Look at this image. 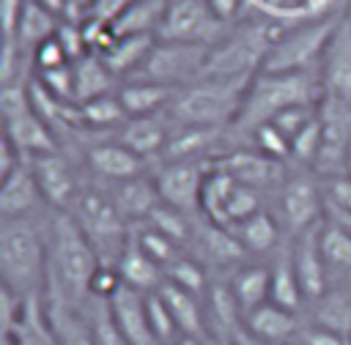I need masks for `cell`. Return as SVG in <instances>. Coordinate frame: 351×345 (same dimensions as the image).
I'll return each mask as SVG.
<instances>
[{"instance_id": "10", "label": "cell", "mask_w": 351, "mask_h": 345, "mask_svg": "<svg viewBox=\"0 0 351 345\" xmlns=\"http://www.w3.org/2000/svg\"><path fill=\"white\" fill-rule=\"evenodd\" d=\"M225 30L228 27L214 16L206 0H167L156 38L214 47Z\"/></svg>"}, {"instance_id": "44", "label": "cell", "mask_w": 351, "mask_h": 345, "mask_svg": "<svg viewBox=\"0 0 351 345\" xmlns=\"http://www.w3.org/2000/svg\"><path fill=\"white\" fill-rule=\"evenodd\" d=\"M318 104H321V101H315V104H293V107L282 110L271 123H274L288 140H293L310 120H315V115H318Z\"/></svg>"}, {"instance_id": "14", "label": "cell", "mask_w": 351, "mask_h": 345, "mask_svg": "<svg viewBox=\"0 0 351 345\" xmlns=\"http://www.w3.org/2000/svg\"><path fill=\"white\" fill-rule=\"evenodd\" d=\"M321 225H315V227H310V230L288 238L293 271L299 277V285H302V293H304L307 307L315 304L329 290L326 263H324V252H321Z\"/></svg>"}, {"instance_id": "35", "label": "cell", "mask_w": 351, "mask_h": 345, "mask_svg": "<svg viewBox=\"0 0 351 345\" xmlns=\"http://www.w3.org/2000/svg\"><path fill=\"white\" fill-rule=\"evenodd\" d=\"M167 0H132L110 25L115 36H134V33H159Z\"/></svg>"}, {"instance_id": "50", "label": "cell", "mask_w": 351, "mask_h": 345, "mask_svg": "<svg viewBox=\"0 0 351 345\" xmlns=\"http://www.w3.org/2000/svg\"><path fill=\"white\" fill-rule=\"evenodd\" d=\"M326 216H329L332 222H337V225L351 235V214H346V211H337V208H329V205H326Z\"/></svg>"}, {"instance_id": "3", "label": "cell", "mask_w": 351, "mask_h": 345, "mask_svg": "<svg viewBox=\"0 0 351 345\" xmlns=\"http://www.w3.org/2000/svg\"><path fill=\"white\" fill-rule=\"evenodd\" d=\"M49 282L47 290L66 301L85 307L90 301V282L101 266L96 249L69 211H49Z\"/></svg>"}, {"instance_id": "27", "label": "cell", "mask_w": 351, "mask_h": 345, "mask_svg": "<svg viewBox=\"0 0 351 345\" xmlns=\"http://www.w3.org/2000/svg\"><path fill=\"white\" fill-rule=\"evenodd\" d=\"M173 96H176V88L148 82V79H132L118 88V101L129 118H148V115L167 112Z\"/></svg>"}, {"instance_id": "31", "label": "cell", "mask_w": 351, "mask_h": 345, "mask_svg": "<svg viewBox=\"0 0 351 345\" xmlns=\"http://www.w3.org/2000/svg\"><path fill=\"white\" fill-rule=\"evenodd\" d=\"M230 230L236 233V238L241 241V246L247 249V255H269V252H277L280 249V235H282L280 230H282V225L266 208H261L258 214H252L250 219L239 222Z\"/></svg>"}, {"instance_id": "16", "label": "cell", "mask_w": 351, "mask_h": 345, "mask_svg": "<svg viewBox=\"0 0 351 345\" xmlns=\"http://www.w3.org/2000/svg\"><path fill=\"white\" fill-rule=\"evenodd\" d=\"M44 194L38 189V181L33 175V167L27 159H22L8 175L0 178V219H22V216H38L44 208Z\"/></svg>"}, {"instance_id": "15", "label": "cell", "mask_w": 351, "mask_h": 345, "mask_svg": "<svg viewBox=\"0 0 351 345\" xmlns=\"http://www.w3.org/2000/svg\"><path fill=\"white\" fill-rule=\"evenodd\" d=\"M217 170H225L228 175H233L239 183L250 186V189H269V186H280L285 178V167L282 162H274L269 156H263L261 151H255L252 145H239L233 151H228L225 156H219L214 162Z\"/></svg>"}, {"instance_id": "2", "label": "cell", "mask_w": 351, "mask_h": 345, "mask_svg": "<svg viewBox=\"0 0 351 345\" xmlns=\"http://www.w3.org/2000/svg\"><path fill=\"white\" fill-rule=\"evenodd\" d=\"M324 99L318 71H258L241 99V110L230 126L233 137L247 145L255 129L271 123L293 104H315Z\"/></svg>"}, {"instance_id": "32", "label": "cell", "mask_w": 351, "mask_h": 345, "mask_svg": "<svg viewBox=\"0 0 351 345\" xmlns=\"http://www.w3.org/2000/svg\"><path fill=\"white\" fill-rule=\"evenodd\" d=\"M154 44H156V36H151V33L115 36V41L101 52V60L107 63V68H110L115 77L129 74V71L134 74V71L145 63V58L151 55ZM96 55H99V52H96Z\"/></svg>"}, {"instance_id": "22", "label": "cell", "mask_w": 351, "mask_h": 345, "mask_svg": "<svg viewBox=\"0 0 351 345\" xmlns=\"http://www.w3.org/2000/svg\"><path fill=\"white\" fill-rule=\"evenodd\" d=\"M5 140H8L25 159H33V156L55 153V151H58L55 129H52L44 118H38L33 110L19 112V115H14V118H5Z\"/></svg>"}, {"instance_id": "12", "label": "cell", "mask_w": 351, "mask_h": 345, "mask_svg": "<svg viewBox=\"0 0 351 345\" xmlns=\"http://www.w3.org/2000/svg\"><path fill=\"white\" fill-rule=\"evenodd\" d=\"M324 99L351 104V8H346L318 66Z\"/></svg>"}, {"instance_id": "53", "label": "cell", "mask_w": 351, "mask_h": 345, "mask_svg": "<svg viewBox=\"0 0 351 345\" xmlns=\"http://www.w3.org/2000/svg\"><path fill=\"white\" fill-rule=\"evenodd\" d=\"M291 345H296V342H291Z\"/></svg>"}, {"instance_id": "37", "label": "cell", "mask_w": 351, "mask_h": 345, "mask_svg": "<svg viewBox=\"0 0 351 345\" xmlns=\"http://www.w3.org/2000/svg\"><path fill=\"white\" fill-rule=\"evenodd\" d=\"M236 183L239 181L233 175H228L225 170H217L211 164L206 183H203V194H200V216L225 227V208H228V200H230Z\"/></svg>"}, {"instance_id": "20", "label": "cell", "mask_w": 351, "mask_h": 345, "mask_svg": "<svg viewBox=\"0 0 351 345\" xmlns=\"http://www.w3.org/2000/svg\"><path fill=\"white\" fill-rule=\"evenodd\" d=\"M44 309L49 318V326L58 337V345H96L93 323L88 318L85 307H77L66 301L58 293H44Z\"/></svg>"}, {"instance_id": "51", "label": "cell", "mask_w": 351, "mask_h": 345, "mask_svg": "<svg viewBox=\"0 0 351 345\" xmlns=\"http://www.w3.org/2000/svg\"><path fill=\"white\" fill-rule=\"evenodd\" d=\"M178 345H206V342L203 340H192V337H181Z\"/></svg>"}, {"instance_id": "48", "label": "cell", "mask_w": 351, "mask_h": 345, "mask_svg": "<svg viewBox=\"0 0 351 345\" xmlns=\"http://www.w3.org/2000/svg\"><path fill=\"white\" fill-rule=\"evenodd\" d=\"M27 0H0V19H3V38H16L19 19Z\"/></svg>"}, {"instance_id": "45", "label": "cell", "mask_w": 351, "mask_h": 345, "mask_svg": "<svg viewBox=\"0 0 351 345\" xmlns=\"http://www.w3.org/2000/svg\"><path fill=\"white\" fill-rule=\"evenodd\" d=\"M30 60H33L36 71H49V68H58V66H69L71 63L69 55H66V49H63V44L58 41V36L47 38L44 44H38Z\"/></svg>"}, {"instance_id": "36", "label": "cell", "mask_w": 351, "mask_h": 345, "mask_svg": "<svg viewBox=\"0 0 351 345\" xmlns=\"http://www.w3.org/2000/svg\"><path fill=\"white\" fill-rule=\"evenodd\" d=\"M60 27V19L47 11L41 3L36 0H27L25 3V11H22V19H19V30H16V41L25 52H36L38 44H44L47 38H52Z\"/></svg>"}, {"instance_id": "13", "label": "cell", "mask_w": 351, "mask_h": 345, "mask_svg": "<svg viewBox=\"0 0 351 345\" xmlns=\"http://www.w3.org/2000/svg\"><path fill=\"white\" fill-rule=\"evenodd\" d=\"M27 162L33 167V175H36L38 189L44 194V203L52 211H69L74 205V200H77L80 186H82V181L77 178L71 162L60 151L41 153V156H33Z\"/></svg>"}, {"instance_id": "34", "label": "cell", "mask_w": 351, "mask_h": 345, "mask_svg": "<svg viewBox=\"0 0 351 345\" xmlns=\"http://www.w3.org/2000/svg\"><path fill=\"white\" fill-rule=\"evenodd\" d=\"M74 66V85H77V104L93 101L99 96L112 93L115 85V74L107 68V63L101 60V55L88 52L80 60L71 63Z\"/></svg>"}, {"instance_id": "19", "label": "cell", "mask_w": 351, "mask_h": 345, "mask_svg": "<svg viewBox=\"0 0 351 345\" xmlns=\"http://www.w3.org/2000/svg\"><path fill=\"white\" fill-rule=\"evenodd\" d=\"M110 312L129 345H159L148 320V293L121 285V290L110 298Z\"/></svg>"}, {"instance_id": "21", "label": "cell", "mask_w": 351, "mask_h": 345, "mask_svg": "<svg viewBox=\"0 0 351 345\" xmlns=\"http://www.w3.org/2000/svg\"><path fill=\"white\" fill-rule=\"evenodd\" d=\"M170 115L159 112V115H148V118H129L121 129H118V142H123L129 151H134L140 159H162L165 145L170 140L173 123H167Z\"/></svg>"}, {"instance_id": "6", "label": "cell", "mask_w": 351, "mask_h": 345, "mask_svg": "<svg viewBox=\"0 0 351 345\" xmlns=\"http://www.w3.org/2000/svg\"><path fill=\"white\" fill-rule=\"evenodd\" d=\"M343 14L346 8H337L329 14L288 25L282 38L269 52L263 71H318L326 44L335 36Z\"/></svg>"}, {"instance_id": "1", "label": "cell", "mask_w": 351, "mask_h": 345, "mask_svg": "<svg viewBox=\"0 0 351 345\" xmlns=\"http://www.w3.org/2000/svg\"><path fill=\"white\" fill-rule=\"evenodd\" d=\"M49 219H0V274L3 288L19 301L44 298L49 282Z\"/></svg>"}, {"instance_id": "30", "label": "cell", "mask_w": 351, "mask_h": 345, "mask_svg": "<svg viewBox=\"0 0 351 345\" xmlns=\"http://www.w3.org/2000/svg\"><path fill=\"white\" fill-rule=\"evenodd\" d=\"M321 252L326 263L329 288L351 285V235L329 216L321 225Z\"/></svg>"}, {"instance_id": "24", "label": "cell", "mask_w": 351, "mask_h": 345, "mask_svg": "<svg viewBox=\"0 0 351 345\" xmlns=\"http://www.w3.org/2000/svg\"><path fill=\"white\" fill-rule=\"evenodd\" d=\"M162 296V301L167 304L181 337H192V340H208V320H206V304H200L203 298L173 285V282H162V288L156 290Z\"/></svg>"}, {"instance_id": "47", "label": "cell", "mask_w": 351, "mask_h": 345, "mask_svg": "<svg viewBox=\"0 0 351 345\" xmlns=\"http://www.w3.org/2000/svg\"><path fill=\"white\" fill-rule=\"evenodd\" d=\"M324 197L329 208L346 211L351 214V175H335V178H324Z\"/></svg>"}, {"instance_id": "4", "label": "cell", "mask_w": 351, "mask_h": 345, "mask_svg": "<svg viewBox=\"0 0 351 345\" xmlns=\"http://www.w3.org/2000/svg\"><path fill=\"white\" fill-rule=\"evenodd\" d=\"M250 79L247 77H200L197 82L176 90L167 107V115L178 126H233Z\"/></svg>"}, {"instance_id": "46", "label": "cell", "mask_w": 351, "mask_h": 345, "mask_svg": "<svg viewBox=\"0 0 351 345\" xmlns=\"http://www.w3.org/2000/svg\"><path fill=\"white\" fill-rule=\"evenodd\" d=\"M296 345H351V337L307 320V323H302V329L296 334Z\"/></svg>"}, {"instance_id": "8", "label": "cell", "mask_w": 351, "mask_h": 345, "mask_svg": "<svg viewBox=\"0 0 351 345\" xmlns=\"http://www.w3.org/2000/svg\"><path fill=\"white\" fill-rule=\"evenodd\" d=\"M280 189V225L288 230V238L321 225L326 219V197L324 183L313 170L285 172Z\"/></svg>"}, {"instance_id": "29", "label": "cell", "mask_w": 351, "mask_h": 345, "mask_svg": "<svg viewBox=\"0 0 351 345\" xmlns=\"http://www.w3.org/2000/svg\"><path fill=\"white\" fill-rule=\"evenodd\" d=\"M228 285L241 307L244 315H250L252 309L263 307L271 296V271H269V263H244L241 268H236L230 277H228Z\"/></svg>"}, {"instance_id": "38", "label": "cell", "mask_w": 351, "mask_h": 345, "mask_svg": "<svg viewBox=\"0 0 351 345\" xmlns=\"http://www.w3.org/2000/svg\"><path fill=\"white\" fill-rule=\"evenodd\" d=\"M148 225L156 227L159 233H165L170 241H176L181 249H192L195 244V235H197V225H200V216H192V214H184L167 203H159L154 208V214L148 216Z\"/></svg>"}, {"instance_id": "26", "label": "cell", "mask_w": 351, "mask_h": 345, "mask_svg": "<svg viewBox=\"0 0 351 345\" xmlns=\"http://www.w3.org/2000/svg\"><path fill=\"white\" fill-rule=\"evenodd\" d=\"M3 345H58L44 298H30L22 304L16 320L3 329Z\"/></svg>"}, {"instance_id": "52", "label": "cell", "mask_w": 351, "mask_h": 345, "mask_svg": "<svg viewBox=\"0 0 351 345\" xmlns=\"http://www.w3.org/2000/svg\"><path fill=\"white\" fill-rule=\"evenodd\" d=\"M346 175H351V156H348V167H346Z\"/></svg>"}, {"instance_id": "11", "label": "cell", "mask_w": 351, "mask_h": 345, "mask_svg": "<svg viewBox=\"0 0 351 345\" xmlns=\"http://www.w3.org/2000/svg\"><path fill=\"white\" fill-rule=\"evenodd\" d=\"M208 170H211V162H162L151 178L156 183L162 203L184 214L200 216V194H203Z\"/></svg>"}, {"instance_id": "42", "label": "cell", "mask_w": 351, "mask_h": 345, "mask_svg": "<svg viewBox=\"0 0 351 345\" xmlns=\"http://www.w3.org/2000/svg\"><path fill=\"white\" fill-rule=\"evenodd\" d=\"M88 309V318L93 323V337H96V345H129V340L121 334L118 323L112 320V312H110V301H101V298H90L85 304Z\"/></svg>"}, {"instance_id": "39", "label": "cell", "mask_w": 351, "mask_h": 345, "mask_svg": "<svg viewBox=\"0 0 351 345\" xmlns=\"http://www.w3.org/2000/svg\"><path fill=\"white\" fill-rule=\"evenodd\" d=\"M129 238L162 268V271H167L181 255H184V249L176 244V241H170L165 233H159L156 227H151L148 222H143V225H132L129 227Z\"/></svg>"}, {"instance_id": "41", "label": "cell", "mask_w": 351, "mask_h": 345, "mask_svg": "<svg viewBox=\"0 0 351 345\" xmlns=\"http://www.w3.org/2000/svg\"><path fill=\"white\" fill-rule=\"evenodd\" d=\"M165 279L189 290V293H195V296H200V298H206V293L211 288V277L206 274V266L195 255H186V252L165 271Z\"/></svg>"}, {"instance_id": "9", "label": "cell", "mask_w": 351, "mask_h": 345, "mask_svg": "<svg viewBox=\"0 0 351 345\" xmlns=\"http://www.w3.org/2000/svg\"><path fill=\"white\" fill-rule=\"evenodd\" d=\"M318 115H321V148H318L313 172L321 181L346 175L348 156H351V104L321 99Z\"/></svg>"}, {"instance_id": "25", "label": "cell", "mask_w": 351, "mask_h": 345, "mask_svg": "<svg viewBox=\"0 0 351 345\" xmlns=\"http://www.w3.org/2000/svg\"><path fill=\"white\" fill-rule=\"evenodd\" d=\"M244 329L266 345H291V342H296L302 323H299L296 312H288V309L277 307L274 301H266L263 307L244 315Z\"/></svg>"}, {"instance_id": "7", "label": "cell", "mask_w": 351, "mask_h": 345, "mask_svg": "<svg viewBox=\"0 0 351 345\" xmlns=\"http://www.w3.org/2000/svg\"><path fill=\"white\" fill-rule=\"evenodd\" d=\"M208 49L203 44H184V41H162L156 38L151 55L145 63L134 71V79H148L159 82L167 88H184L206 77V63H208Z\"/></svg>"}, {"instance_id": "23", "label": "cell", "mask_w": 351, "mask_h": 345, "mask_svg": "<svg viewBox=\"0 0 351 345\" xmlns=\"http://www.w3.org/2000/svg\"><path fill=\"white\" fill-rule=\"evenodd\" d=\"M115 208L121 211V216L126 219V225H143L148 222V216L154 214V208L162 203L154 178L140 175V178H129V181H118V183H107Z\"/></svg>"}, {"instance_id": "33", "label": "cell", "mask_w": 351, "mask_h": 345, "mask_svg": "<svg viewBox=\"0 0 351 345\" xmlns=\"http://www.w3.org/2000/svg\"><path fill=\"white\" fill-rule=\"evenodd\" d=\"M115 268H118L123 285L134 288L140 293H156L162 288V282H165V271L132 238H129V244H126V249H123V255H121Z\"/></svg>"}, {"instance_id": "17", "label": "cell", "mask_w": 351, "mask_h": 345, "mask_svg": "<svg viewBox=\"0 0 351 345\" xmlns=\"http://www.w3.org/2000/svg\"><path fill=\"white\" fill-rule=\"evenodd\" d=\"M192 249L197 252L195 257L203 263V266H211V268H225V271H236L244 266V257H247V249L241 246V241L236 238V233L230 227H219L208 219L200 216V225H197V235H195V244Z\"/></svg>"}, {"instance_id": "43", "label": "cell", "mask_w": 351, "mask_h": 345, "mask_svg": "<svg viewBox=\"0 0 351 345\" xmlns=\"http://www.w3.org/2000/svg\"><path fill=\"white\" fill-rule=\"evenodd\" d=\"M247 145H252L255 151H261L274 162H291V140L274 123H263L261 129H255Z\"/></svg>"}, {"instance_id": "28", "label": "cell", "mask_w": 351, "mask_h": 345, "mask_svg": "<svg viewBox=\"0 0 351 345\" xmlns=\"http://www.w3.org/2000/svg\"><path fill=\"white\" fill-rule=\"evenodd\" d=\"M269 271H271V296H269V301H274L277 307H282V309L299 315L302 307H307V301H304L299 277H296V271H293L291 244L280 246V249L271 255Z\"/></svg>"}, {"instance_id": "40", "label": "cell", "mask_w": 351, "mask_h": 345, "mask_svg": "<svg viewBox=\"0 0 351 345\" xmlns=\"http://www.w3.org/2000/svg\"><path fill=\"white\" fill-rule=\"evenodd\" d=\"M126 120L129 115L121 107L118 93H107V96L80 104V123L88 129H121Z\"/></svg>"}, {"instance_id": "49", "label": "cell", "mask_w": 351, "mask_h": 345, "mask_svg": "<svg viewBox=\"0 0 351 345\" xmlns=\"http://www.w3.org/2000/svg\"><path fill=\"white\" fill-rule=\"evenodd\" d=\"M206 3H208V8L214 11V16H217L225 27H230V25H236L239 11H241V5H244L247 0H206Z\"/></svg>"}, {"instance_id": "5", "label": "cell", "mask_w": 351, "mask_h": 345, "mask_svg": "<svg viewBox=\"0 0 351 345\" xmlns=\"http://www.w3.org/2000/svg\"><path fill=\"white\" fill-rule=\"evenodd\" d=\"M69 214L96 249L101 266L115 268L129 244V225L115 208L110 189H104L101 183H82Z\"/></svg>"}, {"instance_id": "18", "label": "cell", "mask_w": 351, "mask_h": 345, "mask_svg": "<svg viewBox=\"0 0 351 345\" xmlns=\"http://www.w3.org/2000/svg\"><path fill=\"white\" fill-rule=\"evenodd\" d=\"M85 164L104 183H118V181L145 175V159H140L134 151H129L118 140H101L90 145L85 151Z\"/></svg>"}]
</instances>
